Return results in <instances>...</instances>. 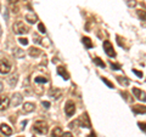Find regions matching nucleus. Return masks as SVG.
I'll return each instance as SVG.
<instances>
[{"label":"nucleus","mask_w":146,"mask_h":137,"mask_svg":"<svg viewBox=\"0 0 146 137\" xmlns=\"http://www.w3.org/2000/svg\"><path fill=\"white\" fill-rule=\"evenodd\" d=\"M136 13H138V16L141 21H146V11L145 10H138Z\"/></svg>","instance_id":"obj_22"},{"label":"nucleus","mask_w":146,"mask_h":137,"mask_svg":"<svg viewBox=\"0 0 146 137\" xmlns=\"http://www.w3.org/2000/svg\"><path fill=\"white\" fill-rule=\"evenodd\" d=\"M13 55H15V57H16V58H22V57L25 56V52L22 51L21 49L15 47V49H13Z\"/></svg>","instance_id":"obj_20"},{"label":"nucleus","mask_w":146,"mask_h":137,"mask_svg":"<svg viewBox=\"0 0 146 137\" xmlns=\"http://www.w3.org/2000/svg\"><path fill=\"white\" fill-rule=\"evenodd\" d=\"M0 72H1V74H7L11 70V65L10 62H9V60L6 57H1V61H0Z\"/></svg>","instance_id":"obj_3"},{"label":"nucleus","mask_w":146,"mask_h":137,"mask_svg":"<svg viewBox=\"0 0 146 137\" xmlns=\"http://www.w3.org/2000/svg\"><path fill=\"white\" fill-rule=\"evenodd\" d=\"M62 134H63V132H62V129L57 126V127H55V129L52 130V132H51V137H61Z\"/></svg>","instance_id":"obj_17"},{"label":"nucleus","mask_w":146,"mask_h":137,"mask_svg":"<svg viewBox=\"0 0 146 137\" xmlns=\"http://www.w3.org/2000/svg\"><path fill=\"white\" fill-rule=\"evenodd\" d=\"M16 83H17V75H12V76L9 78V84H10L11 86H13Z\"/></svg>","instance_id":"obj_24"},{"label":"nucleus","mask_w":146,"mask_h":137,"mask_svg":"<svg viewBox=\"0 0 146 137\" xmlns=\"http://www.w3.org/2000/svg\"><path fill=\"white\" fill-rule=\"evenodd\" d=\"M18 137H23V136H18Z\"/></svg>","instance_id":"obj_38"},{"label":"nucleus","mask_w":146,"mask_h":137,"mask_svg":"<svg viewBox=\"0 0 146 137\" xmlns=\"http://www.w3.org/2000/svg\"><path fill=\"white\" fill-rule=\"evenodd\" d=\"M78 124L82 126V127H86V129H90L91 127V124H90V120H89V117L88 114H83V115L79 117L78 119Z\"/></svg>","instance_id":"obj_5"},{"label":"nucleus","mask_w":146,"mask_h":137,"mask_svg":"<svg viewBox=\"0 0 146 137\" xmlns=\"http://www.w3.org/2000/svg\"><path fill=\"white\" fill-rule=\"evenodd\" d=\"M33 41H35L36 44H42L43 41H42V38L38 35V34H34L33 35Z\"/></svg>","instance_id":"obj_26"},{"label":"nucleus","mask_w":146,"mask_h":137,"mask_svg":"<svg viewBox=\"0 0 146 137\" xmlns=\"http://www.w3.org/2000/svg\"><path fill=\"white\" fill-rule=\"evenodd\" d=\"M13 32H15L16 34H26V33H28L29 32V28L28 27H26L23 22H21V21H18L16 22L15 24H13Z\"/></svg>","instance_id":"obj_2"},{"label":"nucleus","mask_w":146,"mask_h":137,"mask_svg":"<svg viewBox=\"0 0 146 137\" xmlns=\"http://www.w3.org/2000/svg\"><path fill=\"white\" fill-rule=\"evenodd\" d=\"M88 137H96V136H95V134H94V132H91V134H90Z\"/></svg>","instance_id":"obj_36"},{"label":"nucleus","mask_w":146,"mask_h":137,"mask_svg":"<svg viewBox=\"0 0 146 137\" xmlns=\"http://www.w3.org/2000/svg\"><path fill=\"white\" fill-rule=\"evenodd\" d=\"M117 41H118V45H119V46H122V45H123V43H122V40H121V36H119V35H117Z\"/></svg>","instance_id":"obj_34"},{"label":"nucleus","mask_w":146,"mask_h":137,"mask_svg":"<svg viewBox=\"0 0 146 137\" xmlns=\"http://www.w3.org/2000/svg\"><path fill=\"white\" fill-rule=\"evenodd\" d=\"M133 94H134V96H135L136 98L140 99V101H143V102L146 101V94L144 92V91H141L140 89L134 88V89H133Z\"/></svg>","instance_id":"obj_8"},{"label":"nucleus","mask_w":146,"mask_h":137,"mask_svg":"<svg viewBox=\"0 0 146 137\" xmlns=\"http://www.w3.org/2000/svg\"><path fill=\"white\" fill-rule=\"evenodd\" d=\"M131 109H133V112L135 114H144V113H146V107L141 106V104H135Z\"/></svg>","instance_id":"obj_12"},{"label":"nucleus","mask_w":146,"mask_h":137,"mask_svg":"<svg viewBox=\"0 0 146 137\" xmlns=\"http://www.w3.org/2000/svg\"><path fill=\"white\" fill-rule=\"evenodd\" d=\"M61 137H73V135L71 134V132H63Z\"/></svg>","instance_id":"obj_33"},{"label":"nucleus","mask_w":146,"mask_h":137,"mask_svg":"<svg viewBox=\"0 0 146 137\" xmlns=\"http://www.w3.org/2000/svg\"><path fill=\"white\" fill-rule=\"evenodd\" d=\"M34 109H35V104L31 103V102H26L23 104V107H22V111H23L25 113H31V112H33Z\"/></svg>","instance_id":"obj_10"},{"label":"nucleus","mask_w":146,"mask_h":137,"mask_svg":"<svg viewBox=\"0 0 146 137\" xmlns=\"http://www.w3.org/2000/svg\"><path fill=\"white\" fill-rule=\"evenodd\" d=\"M11 102V99H9V97H6V96H3L1 97V111H4V109H6L9 107V103Z\"/></svg>","instance_id":"obj_15"},{"label":"nucleus","mask_w":146,"mask_h":137,"mask_svg":"<svg viewBox=\"0 0 146 137\" xmlns=\"http://www.w3.org/2000/svg\"><path fill=\"white\" fill-rule=\"evenodd\" d=\"M34 81L36 84H45V83H48V79L45 76H36L34 79Z\"/></svg>","instance_id":"obj_21"},{"label":"nucleus","mask_w":146,"mask_h":137,"mask_svg":"<svg viewBox=\"0 0 146 137\" xmlns=\"http://www.w3.org/2000/svg\"><path fill=\"white\" fill-rule=\"evenodd\" d=\"M9 1H10V3H17L18 0H9Z\"/></svg>","instance_id":"obj_37"},{"label":"nucleus","mask_w":146,"mask_h":137,"mask_svg":"<svg viewBox=\"0 0 146 137\" xmlns=\"http://www.w3.org/2000/svg\"><path fill=\"white\" fill-rule=\"evenodd\" d=\"M127 4H128V6H135L136 1L135 0H127Z\"/></svg>","instance_id":"obj_31"},{"label":"nucleus","mask_w":146,"mask_h":137,"mask_svg":"<svg viewBox=\"0 0 146 137\" xmlns=\"http://www.w3.org/2000/svg\"><path fill=\"white\" fill-rule=\"evenodd\" d=\"M43 106H44L45 108H49V107H50V103H49V102H46V101H45V102H43Z\"/></svg>","instance_id":"obj_35"},{"label":"nucleus","mask_w":146,"mask_h":137,"mask_svg":"<svg viewBox=\"0 0 146 137\" xmlns=\"http://www.w3.org/2000/svg\"><path fill=\"white\" fill-rule=\"evenodd\" d=\"M40 53H42V51H40L39 49L32 47V49L29 50V56H31V57H38Z\"/></svg>","instance_id":"obj_19"},{"label":"nucleus","mask_w":146,"mask_h":137,"mask_svg":"<svg viewBox=\"0 0 146 137\" xmlns=\"http://www.w3.org/2000/svg\"><path fill=\"white\" fill-rule=\"evenodd\" d=\"M82 43L84 44L85 49H91L93 47V43H91V40L88 38V36H83V38H82Z\"/></svg>","instance_id":"obj_14"},{"label":"nucleus","mask_w":146,"mask_h":137,"mask_svg":"<svg viewBox=\"0 0 146 137\" xmlns=\"http://www.w3.org/2000/svg\"><path fill=\"white\" fill-rule=\"evenodd\" d=\"M18 41H20L22 45H28V40H27L26 38H20L18 39Z\"/></svg>","instance_id":"obj_29"},{"label":"nucleus","mask_w":146,"mask_h":137,"mask_svg":"<svg viewBox=\"0 0 146 137\" xmlns=\"http://www.w3.org/2000/svg\"><path fill=\"white\" fill-rule=\"evenodd\" d=\"M138 125H139V127L141 130L146 132V123H138Z\"/></svg>","instance_id":"obj_28"},{"label":"nucleus","mask_w":146,"mask_h":137,"mask_svg":"<svg viewBox=\"0 0 146 137\" xmlns=\"http://www.w3.org/2000/svg\"><path fill=\"white\" fill-rule=\"evenodd\" d=\"M111 68H113L115 70H118V69L121 68V66L118 65V63H112V62H111Z\"/></svg>","instance_id":"obj_30"},{"label":"nucleus","mask_w":146,"mask_h":137,"mask_svg":"<svg viewBox=\"0 0 146 137\" xmlns=\"http://www.w3.org/2000/svg\"><path fill=\"white\" fill-rule=\"evenodd\" d=\"M61 90H58V89H51V90H50L49 91V95L50 96H51V97H52V96H54V98H60L61 97Z\"/></svg>","instance_id":"obj_13"},{"label":"nucleus","mask_w":146,"mask_h":137,"mask_svg":"<svg viewBox=\"0 0 146 137\" xmlns=\"http://www.w3.org/2000/svg\"><path fill=\"white\" fill-rule=\"evenodd\" d=\"M117 81L123 86L129 85V79H127L125 76H117Z\"/></svg>","instance_id":"obj_18"},{"label":"nucleus","mask_w":146,"mask_h":137,"mask_svg":"<svg viewBox=\"0 0 146 137\" xmlns=\"http://www.w3.org/2000/svg\"><path fill=\"white\" fill-rule=\"evenodd\" d=\"M38 29H39V32H40V33H46V29H45V26L43 24V23H39L38 24Z\"/></svg>","instance_id":"obj_27"},{"label":"nucleus","mask_w":146,"mask_h":137,"mask_svg":"<svg viewBox=\"0 0 146 137\" xmlns=\"http://www.w3.org/2000/svg\"><path fill=\"white\" fill-rule=\"evenodd\" d=\"M76 112V104L72 101H67L65 104V113L67 117H72Z\"/></svg>","instance_id":"obj_6"},{"label":"nucleus","mask_w":146,"mask_h":137,"mask_svg":"<svg viewBox=\"0 0 146 137\" xmlns=\"http://www.w3.org/2000/svg\"><path fill=\"white\" fill-rule=\"evenodd\" d=\"M101 80H102L104 83H105V84H106V85L108 86L110 89H113V88H115V86H113V84H112V83H111V81H110V80H107L106 78H104V76H102V78H101Z\"/></svg>","instance_id":"obj_25"},{"label":"nucleus","mask_w":146,"mask_h":137,"mask_svg":"<svg viewBox=\"0 0 146 137\" xmlns=\"http://www.w3.org/2000/svg\"><path fill=\"white\" fill-rule=\"evenodd\" d=\"M104 50H105V52H106L107 56H110V57L116 56V51L113 50L112 44H111V41H108V40H105L104 41Z\"/></svg>","instance_id":"obj_4"},{"label":"nucleus","mask_w":146,"mask_h":137,"mask_svg":"<svg viewBox=\"0 0 146 137\" xmlns=\"http://www.w3.org/2000/svg\"><path fill=\"white\" fill-rule=\"evenodd\" d=\"M57 73H58V75H61L65 80L70 79V74H68V72L66 70L65 67H57Z\"/></svg>","instance_id":"obj_11"},{"label":"nucleus","mask_w":146,"mask_h":137,"mask_svg":"<svg viewBox=\"0 0 146 137\" xmlns=\"http://www.w3.org/2000/svg\"><path fill=\"white\" fill-rule=\"evenodd\" d=\"M0 131H1V134L4 136H11L12 135V129L7 124H4V123L0 125Z\"/></svg>","instance_id":"obj_9"},{"label":"nucleus","mask_w":146,"mask_h":137,"mask_svg":"<svg viewBox=\"0 0 146 137\" xmlns=\"http://www.w3.org/2000/svg\"><path fill=\"white\" fill-rule=\"evenodd\" d=\"M25 18L27 20V22H28V23H34V22L38 21V18H36V16L34 15V13H27Z\"/></svg>","instance_id":"obj_16"},{"label":"nucleus","mask_w":146,"mask_h":137,"mask_svg":"<svg viewBox=\"0 0 146 137\" xmlns=\"http://www.w3.org/2000/svg\"><path fill=\"white\" fill-rule=\"evenodd\" d=\"M94 62L96 63L98 66H100V67H101V68H105V66H106V65H105V62L100 60L99 57H95V58H94Z\"/></svg>","instance_id":"obj_23"},{"label":"nucleus","mask_w":146,"mask_h":137,"mask_svg":"<svg viewBox=\"0 0 146 137\" xmlns=\"http://www.w3.org/2000/svg\"><path fill=\"white\" fill-rule=\"evenodd\" d=\"M133 73H134V74H136V75H138L139 78H143V73H141V72L136 70V69H133Z\"/></svg>","instance_id":"obj_32"},{"label":"nucleus","mask_w":146,"mask_h":137,"mask_svg":"<svg viewBox=\"0 0 146 137\" xmlns=\"http://www.w3.org/2000/svg\"><path fill=\"white\" fill-rule=\"evenodd\" d=\"M33 129H34L35 132H38V134L45 135L48 132V125H46V123H44L43 120H38V121L34 123Z\"/></svg>","instance_id":"obj_1"},{"label":"nucleus","mask_w":146,"mask_h":137,"mask_svg":"<svg viewBox=\"0 0 146 137\" xmlns=\"http://www.w3.org/2000/svg\"><path fill=\"white\" fill-rule=\"evenodd\" d=\"M22 101H23V97H22V95L21 94H13L12 95V97H11V104L13 107H17V106H20V104L22 103Z\"/></svg>","instance_id":"obj_7"}]
</instances>
